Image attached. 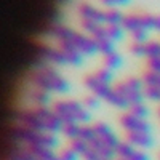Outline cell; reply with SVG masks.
Instances as JSON below:
<instances>
[{"instance_id": "19", "label": "cell", "mask_w": 160, "mask_h": 160, "mask_svg": "<svg viewBox=\"0 0 160 160\" xmlns=\"http://www.w3.org/2000/svg\"><path fill=\"white\" fill-rule=\"evenodd\" d=\"M58 155H59L61 160H78V158H80V154H77V152L71 148V146L61 149V151L58 152Z\"/></svg>"}, {"instance_id": "11", "label": "cell", "mask_w": 160, "mask_h": 160, "mask_svg": "<svg viewBox=\"0 0 160 160\" xmlns=\"http://www.w3.org/2000/svg\"><path fill=\"white\" fill-rule=\"evenodd\" d=\"M106 31H108V37L112 40V42H120L125 37V29L122 24H106Z\"/></svg>"}, {"instance_id": "21", "label": "cell", "mask_w": 160, "mask_h": 160, "mask_svg": "<svg viewBox=\"0 0 160 160\" xmlns=\"http://www.w3.org/2000/svg\"><path fill=\"white\" fill-rule=\"evenodd\" d=\"M148 71L160 74V58H149L148 59Z\"/></svg>"}, {"instance_id": "14", "label": "cell", "mask_w": 160, "mask_h": 160, "mask_svg": "<svg viewBox=\"0 0 160 160\" xmlns=\"http://www.w3.org/2000/svg\"><path fill=\"white\" fill-rule=\"evenodd\" d=\"M82 127H83V125H80V123H64V128H62L61 133H62V135L68 138L69 141H72V139L80 138Z\"/></svg>"}, {"instance_id": "12", "label": "cell", "mask_w": 160, "mask_h": 160, "mask_svg": "<svg viewBox=\"0 0 160 160\" xmlns=\"http://www.w3.org/2000/svg\"><path fill=\"white\" fill-rule=\"evenodd\" d=\"M125 13L122 8H106V24H122Z\"/></svg>"}, {"instance_id": "16", "label": "cell", "mask_w": 160, "mask_h": 160, "mask_svg": "<svg viewBox=\"0 0 160 160\" xmlns=\"http://www.w3.org/2000/svg\"><path fill=\"white\" fill-rule=\"evenodd\" d=\"M128 111L131 114H135L136 117H139V118L149 120V108H148V104H146V102H138L135 106H131Z\"/></svg>"}, {"instance_id": "15", "label": "cell", "mask_w": 160, "mask_h": 160, "mask_svg": "<svg viewBox=\"0 0 160 160\" xmlns=\"http://www.w3.org/2000/svg\"><path fill=\"white\" fill-rule=\"evenodd\" d=\"M146 58H160V40L151 38L146 42Z\"/></svg>"}, {"instance_id": "3", "label": "cell", "mask_w": 160, "mask_h": 160, "mask_svg": "<svg viewBox=\"0 0 160 160\" xmlns=\"http://www.w3.org/2000/svg\"><path fill=\"white\" fill-rule=\"evenodd\" d=\"M51 109L64 123L88 125V122L91 120L90 111L83 106V102L75 99H58L51 104Z\"/></svg>"}, {"instance_id": "10", "label": "cell", "mask_w": 160, "mask_h": 160, "mask_svg": "<svg viewBox=\"0 0 160 160\" xmlns=\"http://www.w3.org/2000/svg\"><path fill=\"white\" fill-rule=\"evenodd\" d=\"M102 62H104V68H108L111 71H117L123 66V58L117 50H114V51L102 56Z\"/></svg>"}, {"instance_id": "2", "label": "cell", "mask_w": 160, "mask_h": 160, "mask_svg": "<svg viewBox=\"0 0 160 160\" xmlns=\"http://www.w3.org/2000/svg\"><path fill=\"white\" fill-rule=\"evenodd\" d=\"M31 85L50 91L51 95H68L71 91V83L64 75H61L56 69V66L42 61L37 68L31 72Z\"/></svg>"}, {"instance_id": "5", "label": "cell", "mask_w": 160, "mask_h": 160, "mask_svg": "<svg viewBox=\"0 0 160 160\" xmlns=\"http://www.w3.org/2000/svg\"><path fill=\"white\" fill-rule=\"evenodd\" d=\"M118 123L125 131H152V123L149 120H144L131 114L130 111H125L118 118Z\"/></svg>"}, {"instance_id": "1", "label": "cell", "mask_w": 160, "mask_h": 160, "mask_svg": "<svg viewBox=\"0 0 160 160\" xmlns=\"http://www.w3.org/2000/svg\"><path fill=\"white\" fill-rule=\"evenodd\" d=\"M15 120L18 125L38 131L55 133V135H59L64 128V122L55 114L51 108H37V106H34L31 109H22L16 114Z\"/></svg>"}, {"instance_id": "25", "label": "cell", "mask_w": 160, "mask_h": 160, "mask_svg": "<svg viewBox=\"0 0 160 160\" xmlns=\"http://www.w3.org/2000/svg\"><path fill=\"white\" fill-rule=\"evenodd\" d=\"M158 160H160V154H158Z\"/></svg>"}, {"instance_id": "20", "label": "cell", "mask_w": 160, "mask_h": 160, "mask_svg": "<svg viewBox=\"0 0 160 160\" xmlns=\"http://www.w3.org/2000/svg\"><path fill=\"white\" fill-rule=\"evenodd\" d=\"M131 0H99V3L104 8H122L127 7Z\"/></svg>"}, {"instance_id": "9", "label": "cell", "mask_w": 160, "mask_h": 160, "mask_svg": "<svg viewBox=\"0 0 160 160\" xmlns=\"http://www.w3.org/2000/svg\"><path fill=\"white\" fill-rule=\"evenodd\" d=\"M106 102H109L111 106H114V108H117V109H122V111H128V109H130L128 99H127L118 90H115L114 87H112V90H111V93H109V96L106 98Z\"/></svg>"}, {"instance_id": "7", "label": "cell", "mask_w": 160, "mask_h": 160, "mask_svg": "<svg viewBox=\"0 0 160 160\" xmlns=\"http://www.w3.org/2000/svg\"><path fill=\"white\" fill-rule=\"evenodd\" d=\"M123 29L131 34V32H136L139 29H146L144 21H142V11H128L125 13V18H123ZM149 31V29H148ZM151 32V31H149Z\"/></svg>"}, {"instance_id": "24", "label": "cell", "mask_w": 160, "mask_h": 160, "mask_svg": "<svg viewBox=\"0 0 160 160\" xmlns=\"http://www.w3.org/2000/svg\"><path fill=\"white\" fill-rule=\"evenodd\" d=\"M117 160H128V158H117Z\"/></svg>"}, {"instance_id": "23", "label": "cell", "mask_w": 160, "mask_h": 160, "mask_svg": "<svg viewBox=\"0 0 160 160\" xmlns=\"http://www.w3.org/2000/svg\"><path fill=\"white\" fill-rule=\"evenodd\" d=\"M157 114H158V118H160V108H158V111H157Z\"/></svg>"}, {"instance_id": "8", "label": "cell", "mask_w": 160, "mask_h": 160, "mask_svg": "<svg viewBox=\"0 0 160 160\" xmlns=\"http://www.w3.org/2000/svg\"><path fill=\"white\" fill-rule=\"evenodd\" d=\"M28 98L31 102H34V106L37 108H50V102H51V93L42 88H37L32 87L28 91Z\"/></svg>"}, {"instance_id": "6", "label": "cell", "mask_w": 160, "mask_h": 160, "mask_svg": "<svg viewBox=\"0 0 160 160\" xmlns=\"http://www.w3.org/2000/svg\"><path fill=\"white\" fill-rule=\"evenodd\" d=\"M125 139L141 151H148L155 144L152 131H125Z\"/></svg>"}, {"instance_id": "17", "label": "cell", "mask_w": 160, "mask_h": 160, "mask_svg": "<svg viewBox=\"0 0 160 160\" xmlns=\"http://www.w3.org/2000/svg\"><path fill=\"white\" fill-rule=\"evenodd\" d=\"M128 51L131 53L133 56H136V58H146V43L133 42L131 40V43L128 45Z\"/></svg>"}, {"instance_id": "4", "label": "cell", "mask_w": 160, "mask_h": 160, "mask_svg": "<svg viewBox=\"0 0 160 160\" xmlns=\"http://www.w3.org/2000/svg\"><path fill=\"white\" fill-rule=\"evenodd\" d=\"M75 13L78 16V21H91L98 24H106V8L96 7L95 3L80 0L75 7Z\"/></svg>"}, {"instance_id": "13", "label": "cell", "mask_w": 160, "mask_h": 160, "mask_svg": "<svg viewBox=\"0 0 160 160\" xmlns=\"http://www.w3.org/2000/svg\"><path fill=\"white\" fill-rule=\"evenodd\" d=\"M135 151H136V148L133 146L131 142H128L127 139H123V141H120V144L117 146V158H130L133 154H135Z\"/></svg>"}, {"instance_id": "22", "label": "cell", "mask_w": 160, "mask_h": 160, "mask_svg": "<svg viewBox=\"0 0 160 160\" xmlns=\"http://www.w3.org/2000/svg\"><path fill=\"white\" fill-rule=\"evenodd\" d=\"M154 31L160 34V13L154 15Z\"/></svg>"}, {"instance_id": "18", "label": "cell", "mask_w": 160, "mask_h": 160, "mask_svg": "<svg viewBox=\"0 0 160 160\" xmlns=\"http://www.w3.org/2000/svg\"><path fill=\"white\" fill-rule=\"evenodd\" d=\"M101 98L99 96H96V95H93V93H90V95H87L85 98H83V106L88 109V111H95V109H98L99 106H101Z\"/></svg>"}]
</instances>
